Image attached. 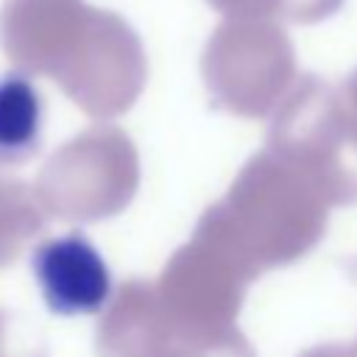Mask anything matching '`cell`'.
Segmentation results:
<instances>
[{
    "label": "cell",
    "mask_w": 357,
    "mask_h": 357,
    "mask_svg": "<svg viewBox=\"0 0 357 357\" xmlns=\"http://www.w3.org/2000/svg\"><path fill=\"white\" fill-rule=\"evenodd\" d=\"M45 103L31 78L8 73L0 78V167L25 162L42 142Z\"/></svg>",
    "instance_id": "obj_2"
},
{
    "label": "cell",
    "mask_w": 357,
    "mask_h": 357,
    "mask_svg": "<svg viewBox=\"0 0 357 357\" xmlns=\"http://www.w3.org/2000/svg\"><path fill=\"white\" fill-rule=\"evenodd\" d=\"M39 293L56 315H95L112 296V271L84 234L50 237L31 254Z\"/></svg>",
    "instance_id": "obj_1"
}]
</instances>
